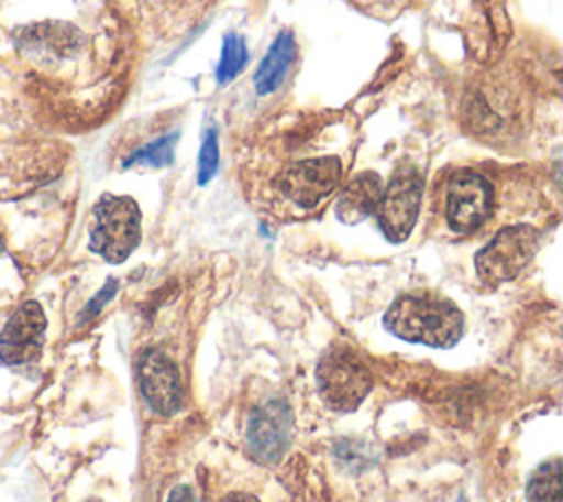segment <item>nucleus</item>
<instances>
[{"instance_id": "1", "label": "nucleus", "mask_w": 563, "mask_h": 502, "mask_svg": "<svg viewBox=\"0 0 563 502\" xmlns=\"http://www.w3.org/2000/svg\"><path fill=\"white\" fill-rule=\"evenodd\" d=\"M383 324L398 339L433 348L457 343L464 330L460 308L435 293H407L396 297L387 308Z\"/></svg>"}, {"instance_id": "2", "label": "nucleus", "mask_w": 563, "mask_h": 502, "mask_svg": "<svg viewBox=\"0 0 563 502\" xmlns=\"http://www.w3.org/2000/svg\"><path fill=\"white\" fill-rule=\"evenodd\" d=\"M141 240V211L130 196L103 194L92 211L90 249L103 260L123 262Z\"/></svg>"}, {"instance_id": "3", "label": "nucleus", "mask_w": 563, "mask_h": 502, "mask_svg": "<svg viewBox=\"0 0 563 502\" xmlns=\"http://www.w3.org/2000/svg\"><path fill=\"white\" fill-rule=\"evenodd\" d=\"M539 249V231L530 225H512L501 229L475 255V271L486 284L515 280L534 258Z\"/></svg>"}, {"instance_id": "4", "label": "nucleus", "mask_w": 563, "mask_h": 502, "mask_svg": "<svg viewBox=\"0 0 563 502\" xmlns=\"http://www.w3.org/2000/svg\"><path fill=\"white\" fill-rule=\"evenodd\" d=\"M317 388L332 410L352 412L367 396L372 374L354 352L334 348L319 361Z\"/></svg>"}, {"instance_id": "5", "label": "nucleus", "mask_w": 563, "mask_h": 502, "mask_svg": "<svg viewBox=\"0 0 563 502\" xmlns=\"http://www.w3.org/2000/svg\"><path fill=\"white\" fill-rule=\"evenodd\" d=\"M422 198V178L418 170L402 167L394 174L387 187H383L380 200L376 205L378 227L391 242H402L418 218Z\"/></svg>"}, {"instance_id": "6", "label": "nucleus", "mask_w": 563, "mask_h": 502, "mask_svg": "<svg viewBox=\"0 0 563 502\" xmlns=\"http://www.w3.org/2000/svg\"><path fill=\"white\" fill-rule=\"evenodd\" d=\"M493 211L490 183L471 170L451 176L446 189V222L457 233H471L482 227Z\"/></svg>"}, {"instance_id": "7", "label": "nucleus", "mask_w": 563, "mask_h": 502, "mask_svg": "<svg viewBox=\"0 0 563 502\" xmlns=\"http://www.w3.org/2000/svg\"><path fill=\"white\" fill-rule=\"evenodd\" d=\"M46 317L37 302H24L0 330V361L24 365L40 359L44 348Z\"/></svg>"}, {"instance_id": "8", "label": "nucleus", "mask_w": 563, "mask_h": 502, "mask_svg": "<svg viewBox=\"0 0 563 502\" xmlns=\"http://www.w3.org/2000/svg\"><path fill=\"white\" fill-rule=\"evenodd\" d=\"M139 385L145 403L161 416H172L183 405V381L176 363L156 348L139 357Z\"/></svg>"}, {"instance_id": "9", "label": "nucleus", "mask_w": 563, "mask_h": 502, "mask_svg": "<svg viewBox=\"0 0 563 502\" xmlns=\"http://www.w3.org/2000/svg\"><path fill=\"white\" fill-rule=\"evenodd\" d=\"M341 181V163L336 156L306 159L290 165L279 176V189L299 207H314L334 192Z\"/></svg>"}, {"instance_id": "10", "label": "nucleus", "mask_w": 563, "mask_h": 502, "mask_svg": "<svg viewBox=\"0 0 563 502\" xmlns=\"http://www.w3.org/2000/svg\"><path fill=\"white\" fill-rule=\"evenodd\" d=\"M292 414L288 405L279 399L262 403L249 416L246 443L251 454L262 462H275L284 456L290 443Z\"/></svg>"}, {"instance_id": "11", "label": "nucleus", "mask_w": 563, "mask_h": 502, "mask_svg": "<svg viewBox=\"0 0 563 502\" xmlns=\"http://www.w3.org/2000/svg\"><path fill=\"white\" fill-rule=\"evenodd\" d=\"M383 194V181L374 172L356 174L336 200V218L345 225H356L376 211Z\"/></svg>"}, {"instance_id": "12", "label": "nucleus", "mask_w": 563, "mask_h": 502, "mask_svg": "<svg viewBox=\"0 0 563 502\" xmlns=\"http://www.w3.org/2000/svg\"><path fill=\"white\" fill-rule=\"evenodd\" d=\"M295 55H297V44H295L292 33H288V31L279 33L255 70V77H253L255 92L271 95L273 90H277L284 81Z\"/></svg>"}, {"instance_id": "13", "label": "nucleus", "mask_w": 563, "mask_h": 502, "mask_svg": "<svg viewBox=\"0 0 563 502\" xmlns=\"http://www.w3.org/2000/svg\"><path fill=\"white\" fill-rule=\"evenodd\" d=\"M528 502H563L561 498V460H548L537 467L526 489Z\"/></svg>"}, {"instance_id": "14", "label": "nucleus", "mask_w": 563, "mask_h": 502, "mask_svg": "<svg viewBox=\"0 0 563 502\" xmlns=\"http://www.w3.org/2000/svg\"><path fill=\"white\" fill-rule=\"evenodd\" d=\"M249 59V53H246V42L235 35V33H229L222 42V53H220V62H218V68H216V77L220 84H229L231 79H235L244 64Z\"/></svg>"}, {"instance_id": "15", "label": "nucleus", "mask_w": 563, "mask_h": 502, "mask_svg": "<svg viewBox=\"0 0 563 502\" xmlns=\"http://www.w3.org/2000/svg\"><path fill=\"white\" fill-rule=\"evenodd\" d=\"M178 141V134H165L161 139H154L150 143H145L143 148L134 150L128 159H125V167L130 165H152V167H163V165H169L174 161V145Z\"/></svg>"}, {"instance_id": "16", "label": "nucleus", "mask_w": 563, "mask_h": 502, "mask_svg": "<svg viewBox=\"0 0 563 502\" xmlns=\"http://www.w3.org/2000/svg\"><path fill=\"white\" fill-rule=\"evenodd\" d=\"M218 132L216 128H209L205 134V141L200 145V156H198V183L205 185L211 181V176L218 170Z\"/></svg>"}, {"instance_id": "17", "label": "nucleus", "mask_w": 563, "mask_h": 502, "mask_svg": "<svg viewBox=\"0 0 563 502\" xmlns=\"http://www.w3.org/2000/svg\"><path fill=\"white\" fill-rule=\"evenodd\" d=\"M114 293H117V280H108L106 286L95 295V299L86 304V308H84V313H81V321L95 317V315L101 310V306H103L106 302H110V297H112Z\"/></svg>"}, {"instance_id": "18", "label": "nucleus", "mask_w": 563, "mask_h": 502, "mask_svg": "<svg viewBox=\"0 0 563 502\" xmlns=\"http://www.w3.org/2000/svg\"><path fill=\"white\" fill-rule=\"evenodd\" d=\"M167 502H196V498L187 484H178L172 489Z\"/></svg>"}, {"instance_id": "19", "label": "nucleus", "mask_w": 563, "mask_h": 502, "mask_svg": "<svg viewBox=\"0 0 563 502\" xmlns=\"http://www.w3.org/2000/svg\"><path fill=\"white\" fill-rule=\"evenodd\" d=\"M0 253H2V240H0Z\"/></svg>"}, {"instance_id": "20", "label": "nucleus", "mask_w": 563, "mask_h": 502, "mask_svg": "<svg viewBox=\"0 0 563 502\" xmlns=\"http://www.w3.org/2000/svg\"><path fill=\"white\" fill-rule=\"evenodd\" d=\"M90 502H99V500H90Z\"/></svg>"}, {"instance_id": "21", "label": "nucleus", "mask_w": 563, "mask_h": 502, "mask_svg": "<svg viewBox=\"0 0 563 502\" xmlns=\"http://www.w3.org/2000/svg\"><path fill=\"white\" fill-rule=\"evenodd\" d=\"M460 502H464V500H460Z\"/></svg>"}]
</instances>
